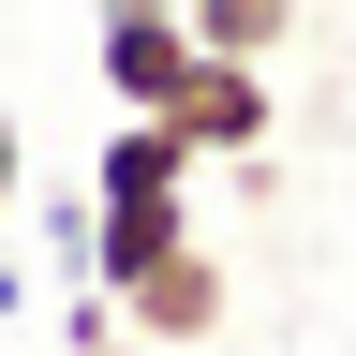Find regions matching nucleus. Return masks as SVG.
Segmentation results:
<instances>
[{"label":"nucleus","instance_id":"1","mask_svg":"<svg viewBox=\"0 0 356 356\" xmlns=\"http://www.w3.org/2000/svg\"><path fill=\"white\" fill-rule=\"evenodd\" d=\"M89 60H104V104L119 119H163L178 89H193V15H178V0H89Z\"/></svg>","mask_w":356,"mask_h":356},{"label":"nucleus","instance_id":"2","mask_svg":"<svg viewBox=\"0 0 356 356\" xmlns=\"http://www.w3.org/2000/svg\"><path fill=\"white\" fill-rule=\"evenodd\" d=\"M222 297H238V282H222V252L178 238V252H149V267L119 282V327L149 341V356H193V341H222Z\"/></svg>","mask_w":356,"mask_h":356},{"label":"nucleus","instance_id":"3","mask_svg":"<svg viewBox=\"0 0 356 356\" xmlns=\"http://www.w3.org/2000/svg\"><path fill=\"white\" fill-rule=\"evenodd\" d=\"M193 134V163H267V134H282V74L267 60H193V89L163 104Z\"/></svg>","mask_w":356,"mask_h":356},{"label":"nucleus","instance_id":"4","mask_svg":"<svg viewBox=\"0 0 356 356\" xmlns=\"http://www.w3.org/2000/svg\"><path fill=\"white\" fill-rule=\"evenodd\" d=\"M89 193H104V208H193V134H178V119H104Z\"/></svg>","mask_w":356,"mask_h":356},{"label":"nucleus","instance_id":"5","mask_svg":"<svg viewBox=\"0 0 356 356\" xmlns=\"http://www.w3.org/2000/svg\"><path fill=\"white\" fill-rule=\"evenodd\" d=\"M178 15H193L208 60H282L297 44V0H178Z\"/></svg>","mask_w":356,"mask_h":356},{"label":"nucleus","instance_id":"6","mask_svg":"<svg viewBox=\"0 0 356 356\" xmlns=\"http://www.w3.org/2000/svg\"><path fill=\"white\" fill-rule=\"evenodd\" d=\"M15 193H30V134L0 119V222H15Z\"/></svg>","mask_w":356,"mask_h":356},{"label":"nucleus","instance_id":"7","mask_svg":"<svg viewBox=\"0 0 356 356\" xmlns=\"http://www.w3.org/2000/svg\"><path fill=\"white\" fill-rule=\"evenodd\" d=\"M104 356H149V341H134V327H119V341H104Z\"/></svg>","mask_w":356,"mask_h":356}]
</instances>
